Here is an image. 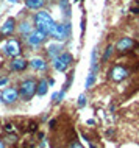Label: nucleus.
I'll list each match as a JSON object with an SVG mask.
<instances>
[{"label": "nucleus", "instance_id": "nucleus-13", "mask_svg": "<svg viewBox=\"0 0 139 148\" xmlns=\"http://www.w3.org/2000/svg\"><path fill=\"white\" fill-rule=\"evenodd\" d=\"M63 50V45L61 44H50L49 47H47V51H49V55L52 58H56L59 56V51Z\"/></svg>", "mask_w": 139, "mask_h": 148}, {"label": "nucleus", "instance_id": "nucleus-5", "mask_svg": "<svg viewBox=\"0 0 139 148\" xmlns=\"http://www.w3.org/2000/svg\"><path fill=\"white\" fill-rule=\"evenodd\" d=\"M45 36H47L45 33H42L41 30L36 28V30H33V31H31V33L28 34V38H27V42H28L31 47H38L41 42H44Z\"/></svg>", "mask_w": 139, "mask_h": 148}, {"label": "nucleus", "instance_id": "nucleus-12", "mask_svg": "<svg viewBox=\"0 0 139 148\" xmlns=\"http://www.w3.org/2000/svg\"><path fill=\"white\" fill-rule=\"evenodd\" d=\"M30 66L33 67V69H36V70H44L47 67V62L42 58H33L30 61Z\"/></svg>", "mask_w": 139, "mask_h": 148}, {"label": "nucleus", "instance_id": "nucleus-7", "mask_svg": "<svg viewBox=\"0 0 139 148\" xmlns=\"http://www.w3.org/2000/svg\"><path fill=\"white\" fill-rule=\"evenodd\" d=\"M17 90L14 89V87H6V89H3L2 95H0V98H2L3 103H14L16 100H17Z\"/></svg>", "mask_w": 139, "mask_h": 148}, {"label": "nucleus", "instance_id": "nucleus-19", "mask_svg": "<svg viewBox=\"0 0 139 148\" xmlns=\"http://www.w3.org/2000/svg\"><path fill=\"white\" fill-rule=\"evenodd\" d=\"M53 101L55 103H58V101H61L63 98H64V90H61V92H58V94H53Z\"/></svg>", "mask_w": 139, "mask_h": 148}, {"label": "nucleus", "instance_id": "nucleus-1", "mask_svg": "<svg viewBox=\"0 0 139 148\" xmlns=\"http://www.w3.org/2000/svg\"><path fill=\"white\" fill-rule=\"evenodd\" d=\"M34 23H36V28L41 30L45 34H52L55 25H56L55 21L52 19V16L47 11H39V13H36V16H34Z\"/></svg>", "mask_w": 139, "mask_h": 148}, {"label": "nucleus", "instance_id": "nucleus-20", "mask_svg": "<svg viewBox=\"0 0 139 148\" xmlns=\"http://www.w3.org/2000/svg\"><path fill=\"white\" fill-rule=\"evenodd\" d=\"M111 51H113V45H108L106 47V50H105V55H103V61H108L109 59V55H111Z\"/></svg>", "mask_w": 139, "mask_h": 148}, {"label": "nucleus", "instance_id": "nucleus-2", "mask_svg": "<svg viewBox=\"0 0 139 148\" xmlns=\"http://www.w3.org/2000/svg\"><path fill=\"white\" fill-rule=\"evenodd\" d=\"M36 90H38V84L34 79H25L21 86V95L23 100H30L36 94Z\"/></svg>", "mask_w": 139, "mask_h": 148}, {"label": "nucleus", "instance_id": "nucleus-25", "mask_svg": "<svg viewBox=\"0 0 139 148\" xmlns=\"http://www.w3.org/2000/svg\"><path fill=\"white\" fill-rule=\"evenodd\" d=\"M131 13H134V14H138V13H139V8H131Z\"/></svg>", "mask_w": 139, "mask_h": 148}, {"label": "nucleus", "instance_id": "nucleus-4", "mask_svg": "<svg viewBox=\"0 0 139 148\" xmlns=\"http://www.w3.org/2000/svg\"><path fill=\"white\" fill-rule=\"evenodd\" d=\"M69 33H70L69 23H56L53 31H52V36H53L56 41H64V39H67Z\"/></svg>", "mask_w": 139, "mask_h": 148}, {"label": "nucleus", "instance_id": "nucleus-8", "mask_svg": "<svg viewBox=\"0 0 139 148\" xmlns=\"http://www.w3.org/2000/svg\"><path fill=\"white\" fill-rule=\"evenodd\" d=\"M5 51H6V55H10V56H13V58H17L19 56V53H21V47H19V42L17 41H8L6 42V45H5Z\"/></svg>", "mask_w": 139, "mask_h": 148}, {"label": "nucleus", "instance_id": "nucleus-21", "mask_svg": "<svg viewBox=\"0 0 139 148\" xmlns=\"http://www.w3.org/2000/svg\"><path fill=\"white\" fill-rule=\"evenodd\" d=\"M85 105H86V95L81 94L80 97H78V106L81 108V106H85Z\"/></svg>", "mask_w": 139, "mask_h": 148}, {"label": "nucleus", "instance_id": "nucleus-27", "mask_svg": "<svg viewBox=\"0 0 139 148\" xmlns=\"http://www.w3.org/2000/svg\"><path fill=\"white\" fill-rule=\"evenodd\" d=\"M10 2H13V3H14V2H17V0H10Z\"/></svg>", "mask_w": 139, "mask_h": 148}, {"label": "nucleus", "instance_id": "nucleus-18", "mask_svg": "<svg viewBox=\"0 0 139 148\" xmlns=\"http://www.w3.org/2000/svg\"><path fill=\"white\" fill-rule=\"evenodd\" d=\"M94 81H95V73H94V72H89V73H88V78H86V83H85V87H86V89L92 87Z\"/></svg>", "mask_w": 139, "mask_h": 148}, {"label": "nucleus", "instance_id": "nucleus-11", "mask_svg": "<svg viewBox=\"0 0 139 148\" xmlns=\"http://www.w3.org/2000/svg\"><path fill=\"white\" fill-rule=\"evenodd\" d=\"M14 25H16L14 19H13V17H10V19H8V21H6V22L2 25V28H0V31H2L3 34H10V33H13Z\"/></svg>", "mask_w": 139, "mask_h": 148}, {"label": "nucleus", "instance_id": "nucleus-23", "mask_svg": "<svg viewBox=\"0 0 139 148\" xmlns=\"http://www.w3.org/2000/svg\"><path fill=\"white\" fill-rule=\"evenodd\" d=\"M5 130L6 131H13V125H11V123H8V125H5Z\"/></svg>", "mask_w": 139, "mask_h": 148}, {"label": "nucleus", "instance_id": "nucleus-9", "mask_svg": "<svg viewBox=\"0 0 139 148\" xmlns=\"http://www.w3.org/2000/svg\"><path fill=\"white\" fill-rule=\"evenodd\" d=\"M134 45V42H133V39H130V38H122L120 41L117 42V50H120V51H124V50H130L131 47Z\"/></svg>", "mask_w": 139, "mask_h": 148}, {"label": "nucleus", "instance_id": "nucleus-6", "mask_svg": "<svg viewBox=\"0 0 139 148\" xmlns=\"http://www.w3.org/2000/svg\"><path fill=\"white\" fill-rule=\"evenodd\" d=\"M127 75H128V70H127L125 67H120V66L113 67L109 72V78L113 79V81H122Z\"/></svg>", "mask_w": 139, "mask_h": 148}, {"label": "nucleus", "instance_id": "nucleus-26", "mask_svg": "<svg viewBox=\"0 0 139 148\" xmlns=\"http://www.w3.org/2000/svg\"><path fill=\"white\" fill-rule=\"evenodd\" d=\"M0 148H5V145H3V142L0 140Z\"/></svg>", "mask_w": 139, "mask_h": 148}, {"label": "nucleus", "instance_id": "nucleus-15", "mask_svg": "<svg viewBox=\"0 0 139 148\" xmlns=\"http://www.w3.org/2000/svg\"><path fill=\"white\" fill-rule=\"evenodd\" d=\"M47 89H49V81H47V79H41V81H39V84H38L36 94L42 97V95L47 94Z\"/></svg>", "mask_w": 139, "mask_h": 148}, {"label": "nucleus", "instance_id": "nucleus-28", "mask_svg": "<svg viewBox=\"0 0 139 148\" xmlns=\"http://www.w3.org/2000/svg\"><path fill=\"white\" fill-rule=\"evenodd\" d=\"M59 2H61V0H59Z\"/></svg>", "mask_w": 139, "mask_h": 148}, {"label": "nucleus", "instance_id": "nucleus-22", "mask_svg": "<svg viewBox=\"0 0 139 148\" xmlns=\"http://www.w3.org/2000/svg\"><path fill=\"white\" fill-rule=\"evenodd\" d=\"M70 148H85L81 145V143H78V142H74V143H70Z\"/></svg>", "mask_w": 139, "mask_h": 148}, {"label": "nucleus", "instance_id": "nucleus-16", "mask_svg": "<svg viewBox=\"0 0 139 148\" xmlns=\"http://www.w3.org/2000/svg\"><path fill=\"white\" fill-rule=\"evenodd\" d=\"M19 31H21L22 34H27V36H28L31 31H33V25H31L30 22L25 21V22H22L21 25H19Z\"/></svg>", "mask_w": 139, "mask_h": 148}, {"label": "nucleus", "instance_id": "nucleus-10", "mask_svg": "<svg viewBox=\"0 0 139 148\" xmlns=\"http://www.w3.org/2000/svg\"><path fill=\"white\" fill-rule=\"evenodd\" d=\"M27 66H28V62H27L23 58H14L13 62H11V67H13V70H16V72L23 70Z\"/></svg>", "mask_w": 139, "mask_h": 148}, {"label": "nucleus", "instance_id": "nucleus-3", "mask_svg": "<svg viewBox=\"0 0 139 148\" xmlns=\"http://www.w3.org/2000/svg\"><path fill=\"white\" fill-rule=\"evenodd\" d=\"M70 62H72V55L70 53H61L59 56L53 58V67L58 72H66L67 67L70 66Z\"/></svg>", "mask_w": 139, "mask_h": 148}, {"label": "nucleus", "instance_id": "nucleus-17", "mask_svg": "<svg viewBox=\"0 0 139 148\" xmlns=\"http://www.w3.org/2000/svg\"><path fill=\"white\" fill-rule=\"evenodd\" d=\"M97 67H98V64H97V49H94L92 50V53H91V72H97Z\"/></svg>", "mask_w": 139, "mask_h": 148}, {"label": "nucleus", "instance_id": "nucleus-24", "mask_svg": "<svg viewBox=\"0 0 139 148\" xmlns=\"http://www.w3.org/2000/svg\"><path fill=\"white\" fill-rule=\"evenodd\" d=\"M6 81H8V79H6V78H2V79H0V86H3V84H6Z\"/></svg>", "mask_w": 139, "mask_h": 148}, {"label": "nucleus", "instance_id": "nucleus-14", "mask_svg": "<svg viewBox=\"0 0 139 148\" xmlns=\"http://www.w3.org/2000/svg\"><path fill=\"white\" fill-rule=\"evenodd\" d=\"M25 5L30 10H39L44 6V0H25Z\"/></svg>", "mask_w": 139, "mask_h": 148}]
</instances>
